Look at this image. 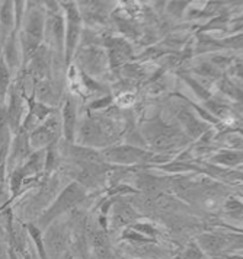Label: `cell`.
<instances>
[{
	"label": "cell",
	"instance_id": "obj_1",
	"mask_svg": "<svg viewBox=\"0 0 243 259\" xmlns=\"http://www.w3.org/2000/svg\"><path fill=\"white\" fill-rule=\"evenodd\" d=\"M85 198V189L82 188L79 184H71L67 187V189H64L60 197L57 198V201L47 210L41 219H39V224L43 227H46L48 224L53 222V219H56L57 215L66 212L67 210H70L71 207H74L77 202H80L82 200Z\"/></svg>",
	"mask_w": 243,
	"mask_h": 259
},
{
	"label": "cell",
	"instance_id": "obj_2",
	"mask_svg": "<svg viewBox=\"0 0 243 259\" xmlns=\"http://www.w3.org/2000/svg\"><path fill=\"white\" fill-rule=\"evenodd\" d=\"M61 131V121L57 114H53L46 121L28 134L29 144L35 149H43L46 146L54 144Z\"/></svg>",
	"mask_w": 243,
	"mask_h": 259
},
{
	"label": "cell",
	"instance_id": "obj_3",
	"mask_svg": "<svg viewBox=\"0 0 243 259\" xmlns=\"http://www.w3.org/2000/svg\"><path fill=\"white\" fill-rule=\"evenodd\" d=\"M67 35H66V44H67V54H66V59L69 61L71 59V54L74 51V47L77 44V38L80 34V18H79V13L77 9L70 5L69 9H67Z\"/></svg>",
	"mask_w": 243,
	"mask_h": 259
},
{
	"label": "cell",
	"instance_id": "obj_4",
	"mask_svg": "<svg viewBox=\"0 0 243 259\" xmlns=\"http://www.w3.org/2000/svg\"><path fill=\"white\" fill-rule=\"evenodd\" d=\"M31 154V144H29V139L26 133H18L16 139L12 143L11 157H9V166L12 167H18L22 165Z\"/></svg>",
	"mask_w": 243,
	"mask_h": 259
},
{
	"label": "cell",
	"instance_id": "obj_5",
	"mask_svg": "<svg viewBox=\"0 0 243 259\" xmlns=\"http://www.w3.org/2000/svg\"><path fill=\"white\" fill-rule=\"evenodd\" d=\"M22 112H23V102L21 95L16 94L15 89H12L11 92V101H9V108L6 112V124L8 127L19 133V128L22 125Z\"/></svg>",
	"mask_w": 243,
	"mask_h": 259
},
{
	"label": "cell",
	"instance_id": "obj_6",
	"mask_svg": "<svg viewBox=\"0 0 243 259\" xmlns=\"http://www.w3.org/2000/svg\"><path fill=\"white\" fill-rule=\"evenodd\" d=\"M108 159L118 162V163H133L137 162L140 159H143L146 153L140 149L131 147V146H124V147H115L105 154Z\"/></svg>",
	"mask_w": 243,
	"mask_h": 259
},
{
	"label": "cell",
	"instance_id": "obj_7",
	"mask_svg": "<svg viewBox=\"0 0 243 259\" xmlns=\"http://www.w3.org/2000/svg\"><path fill=\"white\" fill-rule=\"evenodd\" d=\"M44 247H46V253L50 252L53 256H58L64 247H66V235L61 229L54 227L50 229L47 232L46 239H44Z\"/></svg>",
	"mask_w": 243,
	"mask_h": 259
},
{
	"label": "cell",
	"instance_id": "obj_8",
	"mask_svg": "<svg viewBox=\"0 0 243 259\" xmlns=\"http://www.w3.org/2000/svg\"><path fill=\"white\" fill-rule=\"evenodd\" d=\"M82 140L89 144H99L106 139V131L102 124H98L95 121H86L80 128Z\"/></svg>",
	"mask_w": 243,
	"mask_h": 259
},
{
	"label": "cell",
	"instance_id": "obj_9",
	"mask_svg": "<svg viewBox=\"0 0 243 259\" xmlns=\"http://www.w3.org/2000/svg\"><path fill=\"white\" fill-rule=\"evenodd\" d=\"M15 3L13 2H5L0 8V36L2 41L8 38V34L12 31L15 25Z\"/></svg>",
	"mask_w": 243,
	"mask_h": 259
},
{
	"label": "cell",
	"instance_id": "obj_10",
	"mask_svg": "<svg viewBox=\"0 0 243 259\" xmlns=\"http://www.w3.org/2000/svg\"><path fill=\"white\" fill-rule=\"evenodd\" d=\"M44 166H46V152L38 150L35 153L29 154V157L25 160V163L21 165V169L26 177H32V175H36L39 170H43Z\"/></svg>",
	"mask_w": 243,
	"mask_h": 259
},
{
	"label": "cell",
	"instance_id": "obj_11",
	"mask_svg": "<svg viewBox=\"0 0 243 259\" xmlns=\"http://www.w3.org/2000/svg\"><path fill=\"white\" fill-rule=\"evenodd\" d=\"M71 154L83 166H99L102 163V156L88 147H73Z\"/></svg>",
	"mask_w": 243,
	"mask_h": 259
},
{
	"label": "cell",
	"instance_id": "obj_12",
	"mask_svg": "<svg viewBox=\"0 0 243 259\" xmlns=\"http://www.w3.org/2000/svg\"><path fill=\"white\" fill-rule=\"evenodd\" d=\"M131 57V48L124 39H112L111 42V63L112 66H119Z\"/></svg>",
	"mask_w": 243,
	"mask_h": 259
},
{
	"label": "cell",
	"instance_id": "obj_13",
	"mask_svg": "<svg viewBox=\"0 0 243 259\" xmlns=\"http://www.w3.org/2000/svg\"><path fill=\"white\" fill-rule=\"evenodd\" d=\"M63 122H64V136L69 142H71L76 128V108L71 101H67L63 108Z\"/></svg>",
	"mask_w": 243,
	"mask_h": 259
},
{
	"label": "cell",
	"instance_id": "obj_14",
	"mask_svg": "<svg viewBox=\"0 0 243 259\" xmlns=\"http://www.w3.org/2000/svg\"><path fill=\"white\" fill-rule=\"evenodd\" d=\"M6 60V66L11 69L18 67L19 64V50H18V44H16V38H15V32H12L8 41L5 42V59Z\"/></svg>",
	"mask_w": 243,
	"mask_h": 259
},
{
	"label": "cell",
	"instance_id": "obj_15",
	"mask_svg": "<svg viewBox=\"0 0 243 259\" xmlns=\"http://www.w3.org/2000/svg\"><path fill=\"white\" fill-rule=\"evenodd\" d=\"M134 219H136V212L130 205L116 204V207L114 208V223H115V226L131 223Z\"/></svg>",
	"mask_w": 243,
	"mask_h": 259
},
{
	"label": "cell",
	"instance_id": "obj_16",
	"mask_svg": "<svg viewBox=\"0 0 243 259\" xmlns=\"http://www.w3.org/2000/svg\"><path fill=\"white\" fill-rule=\"evenodd\" d=\"M35 98L39 101V104H53L54 102V91L53 84L47 80H39L35 86Z\"/></svg>",
	"mask_w": 243,
	"mask_h": 259
},
{
	"label": "cell",
	"instance_id": "obj_17",
	"mask_svg": "<svg viewBox=\"0 0 243 259\" xmlns=\"http://www.w3.org/2000/svg\"><path fill=\"white\" fill-rule=\"evenodd\" d=\"M47 26H48L50 32L54 35L56 41L61 46L63 44V38H64V21H63V18L58 16V15H53L47 21Z\"/></svg>",
	"mask_w": 243,
	"mask_h": 259
},
{
	"label": "cell",
	"instance_id": "obj_18",
	"mask_svg": "<svg viewBox=\"0 0 243 259\" xmlns=\"http://www.w3.org/2000/svg\"><path fill=\"white\" fill-rule=\"evenodd\" d=\"M25 178H26V175L23 174V170L21 169V166H18V167H15V169L12 170L11 181H9V184H11V191H12L11 200H15V198L19 195V191H21V188H22L23 179H25Z\"/></svg>",
	"mask_w": 243,
	"mask_h": 259
},
{
	"label": "cell",
	"instance_id": "obj_19",
	"mask_svg": "<svg viewBox=\"0 0 243 259\" xmlns=\"http://www.w3.org/2000/svg\"><path fill=\"white\" fill-rule=\"evenodd\" d=\"M199 245L202 249L209 250V252H217L219 249L223 247L224 240L221 239L220 236L217 235H204L199 237Z\"/></svg>",
	"mask_w": 243,
	"mask_h": 259
},
{
	"label": "cell",
	"instance_id": "obj_20",
	"mask_svg": "<svg viewBox=\"0 0 243 259\" xmlns=\"http://www.w3.org/2000/svg\"><path fill=\"white\" fill-rule=\"evenodd\" d=\"M26 227H28V232H29L31 237L34 239L35 245H36V249H38V253H39L41 259H48L47 258V253H46V247H44V240H43L41 229H39V227H36L35 224H28Z\"/></svg>",
	"mask_w": 243,
	"mask_h": 259
},
{
	"label": "cell",
	"instance_id": "obj_21",
	"mask_svg": "<svg viewBox=\"0 0 243 259\" xmlns=\"http://www.w3.org/2000/svg\"><path fill=\"white\" fill-rule=\"evenodd\" d=\"M11 86V70L6 66L5 60L0 59V98H5Z\"/></svg>",
	"mask_w": 243,
	"mask_h": 259
},
{
	"label": "cell",
	"instance_id": "obj_22",
	"mask_svg": "<svg viewBox=\"0 0 243 259\" xmlns=\"http://www.w3.org/2000/svg\"><path fill=\"white\" fill-rule=\"evenodd\" d=\"M181 121L184 122L186 125V128H188V131L192 134V136H199L201 133H204V125L201 124V122H198L195 118H192V115L191 114H188V112H184V114H181Z\"/></svg>",
	"mask_w": 243,
	"mask_h": 259
},
{
	"label": "cell",
	"instance_id": "obj_23",
	"mask_svg": "<svg viewBox=\"0 0 243 259\" xmlns=\"http://www.w3.org/2000/svg\"><path fill=\"white\" fill-rule=\"evenodd\" d=\"M213 162H217V163H221V165L226 166L237 165V163L242 162V154L227 152V153H223L220 154V156H216V157L213 159Z\"/></svg>",
	"mask_w": 243,
	"mask_h": 259
},
{
	"label": "cell",
	"instance_id": "obj_24",
	"mask_svg": "<svg viewBox=\"0 0 243 259\" xmlns=\"http://www.w3.org/2000/svg\"><path fill=\"white\" fill-rule=\"evenodd\" d=\"M91 242H92L93 247H101V246H108V242H106V236L104 232H92L91 235Z\"/></svg>",
	"mask_w": 243,
	"mask_h": 259
},
{
	"label": "cell",
	"instance_id": "obj_25",
	"mask_svg": "<svg viewBox=\"0 0 243 259\" xmlns=\"http://www.w3.org/2000/svg\"><path fill=\"white\" fill-rule=\"evenodd\" d=\"M199 258H201V252L198 250V247L191 246V247H188L185 252H184V255H182V258L181 259H199Z\"/></svg>",
	"mask_w": 243,
	"mask_h": 259
},
{
	"label": "cell",
	"instance_id": "obj_26",
	"mask_svg": "<svg viewBox=\"0 0 243 259\" xmlns=\"http://www.w3.org/2000/svg\"><path fill=\"white\" fill-rule=\"evenodd\" d=\"M185 80L191 84V88H192V89H195V91H197V94L199 95L201 98H204V99H206V98H209L210 96L209 92H207L206 89H202V88H201L195 80H192V79H189V77H185Z\"/></svg>",
	"mask_w": 243,
	"mask_h": 259
},
{
	"label": "cell",
	"instance_id": "obj_27",
	"mask_svg": "<svg viewBox=\"0 0 243 259\" xmlns=\"http://www.w3.org/2000/svg\"><path fill=\"white\" fill-rule=\"evenodd\" d=\"M198 73L206 74V76H216V70H214V67H213V66H210V64H202V66L198 69Z\"/></svg>",
	"mask_w": 243,
	"mask_h": 259
},
{
	"label": "cell",
	"instance_id": "obj_28",
	"mask_svg": "<svg viewBox=\"0 0 243 259\" xmlns=\"http://www.w3.org/2000/svg\"><path fill=\"white\" fill-rule=\"evenodd\" d=\"M134 229H139L146 235H154L156 233V230L151 226H144V224H137V226H134Z\"/></svg>",
	"mask_w": 243,
	"mask_h": 259
},
{
	"label": "cell",
	"instance_id": "obj_29",
	"mask_svg": "<svg viewBox=\"0 0 243 259\" xmlns=\"http://www.w3.org/2000/svg\"><path fill=\"white\" fill-rule=\"evenodd\" d=\"M5 175H6V165L2 162L0 163V189L3 188V185H5Z\"/></svg>",
	"mask_w": 243,
	"mask_h": 259
},
{
	"label": "cell",
	"instance_id": "obj_30",
	"mask_svg": "<svg viewBox=\"0 0 243 259\" xmlns=\"http://www.w3.org/2000/svg\"><path fill=\"white\" fill-rule=\"evenodd\" d=\"M109 102H111V98H106V99H105V101H102V102H101V101L95 102V104H93V105H92V108H93V109H95V108H101V106L108 105Z\"/></svg>",
	"mask_w": 243,
	"mask_h": 259
},
{
	"label": "cell",
	"instance_id": "obj_31",
	"mask_svg": "<svg viewBox=\"0 0 243 259\" xmlns=\"http://www.w3.org/2000/svg\"><path fill=\"white\" fill-rule=\"evenodd\" d=\"M22 8H23V2H16V9H18V13H19V9L22 11ZM16 24L18 25L21 24V15H18V16H16Z\"/></svg>",
	"mask_w": 243,
	"mask_h": 259
}]
</instances>
